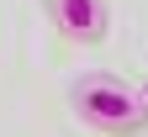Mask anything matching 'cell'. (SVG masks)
<instances>
[{"label":"cell","instance_id":"cell-1","mask_svg":"<svg viewBox=\"0 0 148 137\" xmlns=\"http://www.w3.org/2000/svg\"><path fill=\"white\" fill-rule=\"evenodd\" d=\"M69 106H74V116L90 132H138V127H148L143 90L127 85L122 74H106V69L79 74L69 85Z\"/></svg>","mask_w":148,"mask_h":137},{"label":"cell","instance_id":"cell-2","mask_svg":"<svg viewBox=\"0 0 148 137\" xmlns=\"http://www.w3.org/2000/svg\"><path fill=\"white\" fill-rule=\"evenodd\" d=\"M42 11H48L53 32L64 42H74V48H95L106 37V27H111V5L106 0H42Z\"/></svg>","mask_w":148,"mask_h":137},{"label":"cell","instance_id":"cell-3","mask_svg":"<svg viewBox=\"0 0 148 137\" xmlns=\"http://www.w3.org/2000/svg\"><path fill=\"white\" fill-rule=\"evenodd\" d=\"M138 90H143V111H148V79H143V85H138Z\"/></svg>","mask_w":148,"mask_h":137}]
</instances>
